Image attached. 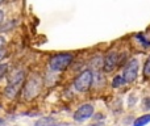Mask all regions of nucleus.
<instances>
[{"mask_svg": "<svg viewBox=\"0 0 150 126\" xmlns=\"http://www.w3.org/2000/svg\"><path fill=\"white\" fill-rule=\"evenodd\" d=\"M34 126H57V121L53 117H42L34 124Z\"/></svg>", "mask_w": 150, "mask_h": 126, "instance_id": "0eeeda50", "label": "nucleus"}, {"mask_svg": "<svg viewBox=\"0 0 150 126\" xmlns=\"http://www.w3.org/2000/svg\"><path fill=\"white\" fill-rule=\"evenodd\" d=\"M91 84H92V72L88 71V70H86L82 74H79V76H78L74 82L75 89L79 91V92H86V91H88Z\"/></svg>", "mask_w": 150, "mask_h": 126, "instance_id": "7ed1b4c3", "label": "nucleus"}, {"mask_svg": "<svg viewBox=\"0 0 150 126\" xmlns=\"http://www.w3.org/2000/svg\"><path fill=\"white\" fill-rule=\"evenodd\" d=\"M92 114L93 106L91 104H84L74 113V120L75 121H84V120H88L90 117H92Z\"/></svg>", "mask_w": 150, "mask_h": 126, "instance_id": "39448f33", "label": "nucleus"}, {"mask_svg": "<svg viewBox=\"0 0 150 126\" xmlns=\"http://www.w3.org/2000/svg\"><path fill=\"white\" fill-rule=\"evenodd\" d=\"M24 77H25V74H24L23 70L17 71L15 75H13V77L9 80L7 88H5V95H7L8 97H15L16 96V93L20 91L21 87H23Z\"/></svg>", "mask_w": 150, "mask_h": 126, "instance_id": "f03ea898", "label": "nucleus"}, {"mask_svg": "<svg viewBox=\"0 0 150 126\" xmlns=\"http://www.w3.org/2000/svg\"><path fill=\"white\" fill-rule=\"evenodd\" d=\"M3 20H4V12H3V11H0V25L3 24Z\"/></svg>", "mask_w": 150, "mask_h": 126, "instance_id": "2eb2a0df", "label": "nucleus"}, {"mask_svg": "<svg viewBox=\"0 0 150 126\" xmlns=\"http://www.w3.org/2000/svg\"><path fill=\"white\" fill-rule=\"evenodd\" d=\"M149 122H150V114H144V116L138 117V118L136 120L133 126H145L146 124H149Z\"/></svg>", "mask_w": 150, "mask_h": 126, "instance_id": "6e6552de", "label": "nucleus"}, {"mask_svg": "<svg viewBox=\"0 0 150 126\" xmlns=\"http://www.w3.org/2000/svg\"><path fill=\"white\" fill-rule=\"evenodd\" d=\"M7 68H8V64L7 63H0V79L4 76V74L7 72Z\"/></svg>", "mask_w": 150, "mask_h": 126, "instance_id": "f8f14e48", "label": "nucleus"}, {"mask_svg": "<svg viewBox=\"0 0 150 126\" xmlns=\"http://www.w3.org/2000/svg\"><path fill=\"white\" fill-rule=\"evenodd\" d=\"M144 74H145V76H150V55L148 59H146L145 67H144Z\"/></svg>", "mask_w": 150, "mask_h": 126, "instance_id": "9b49d317", "label": "nucleus"}, {"mask_svg": "<svg viewBox=\"0 0 150 126\" xmlns=\"http://www.w3.org/2000/svg\"><path fill=\"white\" fill-rule=\"evenodd\" d=\"M3 1H4V0H0V4H1V3H3Z\"/></svg>", "mask_w": 150, "mask_h": 126, "instance_id": "dca6fc26", "label": "nucleus"}, {"mask_svg": "<svg viewBox=\"0 0 150 126\" xmlns=\"http://www.w3.org/2000/svg\"><path fill=\"white\" fill-rule=\"evenodd\" d=\"M5 57H7V51H5L4 49H1V50H0V62H1Z\"/></svg>", "mask_w": 150, "mask_h": 126, "instance_id": "ddd939ff", "label": "nucleus"}, {"mask_svg": "<svg viewBox=\"0 0 150 126\" xmlns=\"http://www.w3.org/2000/svg\"><path fill=\"white\" fill-rule=\"evenodd\" d=\"M122 84H125V82H124V77H122L121 75H117V76H115L113 80H112V85H113L115 88L121 87Z\"/></svg>", "mask_w": 150, "mask_h": 126, "instance_id": "1a4fd4ad", "label": "nucleus"}, {"mask_svg": "<svg viewBox=\"0 0 150 126\" xmlns=\"http://www.w3.org/2000/svg\"><path fill=\"white\" fill-rule=\"evenodd\" d=\"M138 68H140V66H138V61L136 59V58L130 59L129 63H128L127 67H125L124 74H122L124 82L125 83H132L133 80H136V77H137V75H138Z\"/></svg>", "mask_w": 150, "mask_h": 126, "instance_id": "20e7f679", "label": "nucleus"}, {"mask_svg": "<svg viewBox=\"0 0 150 126\" xmlns=\"http://www.w3.org/2000/svg\"><path fill=\"white\" fill-rule=\"evenodd\" d=\"M117 63H119V55H117V53H115V51L109 53L105 57V59H104V70L105 71H112L117 66Z\"/></svg>", "mask_w": 150, "mask_h": 126, "instance_id": "423d86ee", "label": "nucleus"}, {"mask_svg": "<svg viewBox=\"0 0 150 126\" xmlns=\"http://www.w3.org/2000/svg\"><path fill=\"white\" fill-rule=\"evenodd\" d=\"M73 59H74L73 54H69V53L57 54L50 59V68L53 71H63L73 63Z\"/></svg>", "mask_w": 150, "mask_h": 126, "instance_id": "f257e3e1", "label": "nucleus"}, {"mask_svg": "<svg viewBox=\"0 0 150 126\" xmlns=\"http://www.w3.org/2000/svg\"><path fill=\"white\" fill-rule=\"evenodd\" d=\"M137 39H140L141 42H142V45L144 46H146V47H149L150 46V39H146L145 37H144V34H137Z\"/></svg>", "mask_w": 150, "mask_h": 126, "instance_id": "9d476101", "label": "nucleus"}, {"mask_svg": "<svg viewBox=\"0 0 150 126\" xmlns=\"http://www.w3.org/2000/svg\"><path fill=\"white\" fill-rule=\"evenodd\" d=\"M4 46H5V38L0 36V50L4 49Z\"/></svg>", "mask_w": 150, "mask_h": 126, "instance_id": "4468645a", "label": "nucleus"}]
</instances>
